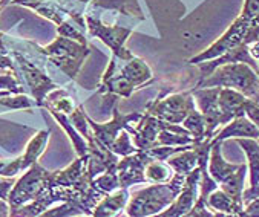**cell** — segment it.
I'll list each match as a JSON object with an SVG mask.
<instances>
[{"label":"cell","instance_id":"obj_1","mask_svg":"<svg viewBox=\"0 0 259 217\" xmlns=\"http://www.w3.org/2000/svg\"><path fill=\"white\" fill-rule=\"evenodd\" d=\"M256 40H259V0H245L241 16L213 44L190 59L189 65L213 60L236 46L250 44Z\"/></svg>","mask_w":259,"mask_h":217},{"label":"cell","instance_id":"obj_2","mask_svg":"<svg viewBox=\"0 0 259 217\" xmlns=\"http://www.w3.org/2000/svg\"><path fill=\"white\" fill-rule=\"evenodd\" d=\"M152 80L153 74L144 60L135 56L131 59H118L112 56L109 66L100 81L97 93H111L123 98H131L134 90L150 84Z\"/></svg>","mask_w":259,"mask_h":217},{"label":"cell","instance_id":"obj_3","mask_svg":"<svg viewBox=\"0 0 259 217\" xmlns=\"http://www.w3.org/2000/svg\"><path fill=\"white\" fill-rule=\"evenodd\" d=\"M187 175L175 173L174 178L161 184H149V187L134 193L127 202L126 214L132 217L155 215L169 208L186 184Z\"/></svg>","mask_w":259,"mask_h":217},{"label":"cell","instance_id":"obj_4","mask_svg":"<svg viewBox=\"0 0 259 217\" xmlns=\"http://www.w3.org/2000/svg\"><path fill=\"white\" fill-rule=\"evenodd\" d=\"M196 87H229L241 92L259 104V72L247 63H227L218 66L209 77L198 80Z\"/></svg>","mask_w":259,"mask_h":217},{"label":"cell","instance_id":"obj_5","mask_svg":"<svg viewBox=\"0 0 259 217\" xmlns=\"http://www.w3.org/2000/svg\"><path fill=\"white\" fill-rule=\"evenodd\" d=\"M43 56L54 65L60 72L68 75L71 80L75 78L80 68L83 66L86 57L91 53L88 44H83L77 40L59 35L48 46H40Z\"/></svg>","mask_w":259,"mask_h":217},{"label":"cell","instance_id":"obj_6","mask_svg":"<svg viewBox=\"0 0 259 217\" xmlns=\"http://www.w3.org/2000/svg\"><path fill=\"white\" fill-rule=\"evenodd\" d=\"M13 4L31 8L57 26L65 22H75L88 29L84 14L91 0H14Z\"/></svg>","mask_w":259,"mask_h":217},{"label":"cell","instance_id":"obj_7","mask_svg":"<svg viewBox=\"0 0 259 217\" xmlns=\"http://www.w3.org/2000/svg\"><path fill=\"white\" fill-rule=\"evenodd\" d=\"M8 49H10V56L14 57V62L19 66L22 77L25 78V84L29 87V92L35 101V105L43 107V102H45V98L48 96V93L59 87V84L46 72V66L53 65V63L46 59L43 62V65H38L34 62V59L28 52L17 50L16 47H13V49L8 47Z\"/></svg>","mask_w":259,"mask_h":217},{"label":"cell","instance_id":"obj_8","mask_svg":"<svg viewBox=\"0 0 259 217\" xmlns=\"http://www.w3.org/2000/svg\"><path fill=\"white\" fill-rule=\"evenodd\" d=\"M49 173L51 172L45 170L38 162H34L26 170V173L19 181H16L8 196V203L11 211L10 215H13L19 208L37 200L41 196V193L48 185Z\"/></svg>","mask_w":259,"mask_h":217},{"label":"cell","instance_id":"obj_9","mask_svg":"<svg viewBox=\"0 0 259 217\" xmlns=\"http://www.w3.org/2000/svg\"><path fill=\"white\" fill-rule=\"evenodd\" d=\"M86 19V26H88V34L91 37H97L100 38L105 44H108L112 50V56L118 57V59H131L134 57V53L126 49L124 43L127 40V37L131 35V32L135 29V23H129V25H121V23H105L101 22L97 16L86 13L84 14Z\"/></svg>","mask_w":259,"mask_h":217},{"label":"cell","instance_id":"obj_10","mask_svg":"<svg viewBox=\"0 0 259 217\" xmlns=\"http://www.w3.org/2000/svg\"><path fill=\"white\" fill-rule=\"evenodd\" d=\"M196 105L192 92H178L161 95L147 104L146 114H150L166 123L183 124L189 112Z\"/></svg>","mask_w":259,"mask_h":217},{"label":"cell","instance_id":"obj_11","mask_svg":"<svg viewBox=\"0 0 259 217\" xmlns=\"http://www.w3.org/2000/svg\"><path fill=\"white\" fill-rule=\"evenodd\" d=\"M196 107L204 117L205 121V138L213 139V136L218 133L217 130L224 124V118L221 114V108L218 104V93L220 87H193L190 89Z\"/></svg>","mask_w":259,"mask_h":217},{"label":"cell","instance_id":"obj_12","mask_svg":"<svg viewBox=\"0 0 259 217\" xmlns=\"http://www.w3.org/2000/svg\"><path fill=\"white\" fill-rule=\"evenodd\" d=\"M49 139V130L38 132L26 145V150L22 156L16 159H0V176L4 178H14L22 172H26L34 162L40 157V154L45 151V147Z\"/></svg>","mask_w":259,"mask_h":217},{"label":"cell","instance_id":"obj_13","mask_svg":"<svg viewBox=\"0 0 259 217\" xmlns=\"http://www.w3.org/2000/svg\"><path fill=\"white\" fill-rule=\"evenodd\" d=\"M112 114H114V118L111 121H108V123H103V124H98V123H95L94 120H91L88 117V123L91 126V130H92L94 138L101 145H105L109 150H111V145L114 144V141L117 139V136L120 135V132L123 129L131 127L134 123H138L141 120V117H143L138 112H134V114H121L118 111L117 104L112 107Z\"/></svg>","mask_w":259,"mask_h":217},{"label":"cell","instance_id":"obj_14","mask_svg":"<svg viewBox=\"0 0 259 217\" xmlns=\"http://www.w3.org/2000/svg\"><path fill=\"white\" fill-rule=\"evenodd\" d=\"M153 157L147 150H137L132 154L120 157L117 164V173L121 188H131L137 184H146L144 169Z\"/></svg>","mask_w":259,"mask_h":217},{"label":"cell","instance_id":"obj_15","mask_svg":"<svg viewBox=\"0 0 259 217\" xmlns=\"http://www.w3.org/2000/svg\"><path fill=\"white\" fill-rule=\"evenodd\" d=\"M199 184H201V169L199 166L192 170L187 178H186V184L181 190V193L178 194V197L175 199V202L166 208L163 212H160L158 215L161 217H181V215H187L190 212V209L193 208V205L198 200L199 196Z\"/></svg>","mask_w":259,"mask_h":217},{"label":"cell","instance_id":"obj_16","mask_svg":"<svg viewBox=\"0 0 259 217\" xmlns=\"http://www.w3.org/2000/svg\"><path fill=\"white\" fill-rule=\"evenodd\" d=\"M248 98L241 92L229 87H220L218 93V104L224 118V124H229L236 117L245 115V107L248 104Z\"/></svg>","mask_w":259,"mask_h":217},{"label":"cell","instance_id":"obj_17","mask_svg":"<svg viewBox=\"0 0 259 217\" xmlns=\"http://www.w3.org/2000/svg\"><path fill=\"white\" fill-rule=\"evenodd\" d=\"M232 138L233 139H238V138L259 139V129L247 115H241V117H236L235 120H232L229 124H226L223 127V130H220L213 136V141L224 142L226 139H232Z\"/></svg>","mask_w":259,"mask_h":217},{"label":"cell","instance_id":"obj_18","mask_svg":"<svg viewBox=\"0 0 259 217\" xmlns=\"http://www.w3.org/2000/svg\"><path fill=\"white\" fill-rule=\"evenodd\" d=\"M212 142L213 144H212L210 156H209V173L220 185L224 181H227L230 176H233L241 169V164H230V162H227L223 157V151H221L223 141L212 139Z\"/></svg>","mask_w":259,"mask_h":217},{"label":"cell","instance_id":"obj_19","mask_svg":"<svg viewBox=\"0 0 259 217\" xmlns=\"http://www.w3.org/2000/svg\"><path fill=\"white\" fill-rule=\"evenodd\" d=\"M129 199H131L129 188H118L117 191L105 196L100 200V203L94 209V215H98V217H112V215H117L123 209H126Z\"/></svg>","mask_w":259,"mask_h":217},{"label":"cell","instance_id":"obj_20","mask_svg":"<svg viewBox=\"0 0 259 217\" xmlns=\"http://www.w3.org/2000/svg\"><path fill=\"white\" fill-rule=\"evenodd\" d=\"M207 205L215 212V215H242V211H244V206L236 203L220 187L209 194Z\"/></svg>","mask_w":259,"mask_h":217},{"label":"cell","instance_id":"obj_21","mask_svg":"<svg viewBox=\"0 0 259 217\" xmlns=\"http://www.w3.org/2000/svg\"><path fill=\"white\" fill-rule=\"evenodd\" d=\"M236 142L247 156V169L250 176V187H256L259 182V139L238 138Z\"/></svg>","mask_w":259,"mask_h":217},{"label":"cell","instance_id":"obj_22","mask_svg":"<svg viewBox=\"0 0 259 217\" xmlns=\"http://www.w3.org/2000/svg\"><path fill=\"white\" fill-rule=\"evenodd\" d=\"M167 162H169V166L174 169L175 173L189 175L192 170H195L199 166V154H198L195 144L187 150L174 153L172 156L167 157Z\"/></svg>","mask_w":259,"mask_h":217},{"label":"cell","instance_id":"obj_23","mask_svg":"<svg viewBox=\"0 0 259 217\" xmlns=\"http://www.w3.org/2000/svg\"><path fill=\"white\" fill-rule=\"evenodd\" d=\"M175 172L169 166L167 160L161 159H152L144 169V178L146 184H161L167 182L174 178Z\"/></svg>","mask_w":259,"mask_h":217},{"label":"cell","instance_id":"obj_24","mask_svg":"<svg viewBox=\"0 0 259 217\" xmlns=\"http://www.w3.org/2000/svg\"><path fill=\"white\" fill-rule=\"evenodd\" d=\"M181 126H184L189 130V133L195 139V144L202 142V141L207 139L205 138V121H204V117H202V114L199 112V108L196 105L189 112V115L186 117V120L183 121Z\"/></svg>","mask_w":259,"mask_h":217},{"label":"cell","instance_id":"obj_25","mask_svg":"<svg viewBox=\"0 0 259 217\" xmlns=\"http://www.w3.org/2000/svg\"><path fill=\"white\" fill-rule=\"evenodd\" d=\"M137 150L138 148H137V145H135V142L132 139V135L129 133L127 129H123L120 132V135L117 136V139L114 141V144L111 145V151L115 153V154H118L120 157L127 156V154H132Z\"/></svg>","mask_w":259,"mask_h":217},{"label":"cell","instance_id":"obj_26","mask_svg":"<svg viewBox=\"0 0 259 217\" xmlns=\"http://www.w3.org/2000/svg\"><path fill=\"white\" fill-rule=\"evenodd\" d=\"M0 90H11L13 93H25V84L14 72L0 75Z\"/></svg>","mask_w":259,"mask_h":217},{"label":"cell","instance_id":"obj_27","mask_svg":"<svg viewBox=\"0 0 259 217\" xmlns=\"http://www.w3.org/2000/svg\"><path fill=\"white\" fill-rule=\"evenodd\" d=\"M245 115L256 124V127L259 129V104L254 101H248L247 107H245Z\"/></svg>","mask_w":259,"mask_h":217},{"label":"cell","instance_id":"obj_28","mask_svg":"<svg viewBox=\"0 0 259 217\" xmlns=\"http://www.w3.org/2000/svg\"><path fill=\"white\" fill-rule=\"evenodd\" d=\"M0 69H5V71H11L14 74L19 75V71H17V65L16 62L11 59V56H4V53H0ZM20 77V75H19Z\"/></svg>","mask_w":259,"mask_h":217},{"label":"cell","instance_id":"obj_29","mask_svg":"<svg viewBox=\"0 0 259 217\" xmlns=\"http://www.w3.org/2000/svg\"><path fill=\"white\" fill-rule=\"evenodd\" d=\"M242 215H257L259 217V197L250 200L248 203H245Z\"/></svg>","mask_w":259,"mask_h":217},{"label":"cell","instance_id":"obj_30","mask_svg":"<svg viewBox=\"0 0 259 217\" xmlns=\"http://www.w3.org/2000/svg\"><path fill=\"white\" fill-rule=\"evenodd\" d=\"M242 197H244V206H245V203H248L250 200L259 197V182H257L256 187H248L247 190H244V196H242Z\"/></svg>","mask_w":259,"mask_h":217},{"label":"cell","instance_id":"obj_31","mask_svg":"<svg viewBox=\"0 0 259 217\" xmlns=\"http://www.w3.org/2000/svg\"><path fill=\"white\" fill-rule=\"evenodd\" d=\"M248 50H250V56H251L256 62H259V40L250 43V44H248Z\"/></svg>","mask_w":259,"mask_h":217},{"label":"cell","instance_id":"obj_32","mask_svg":"<svg viewBox=\"0 0 259 217\" xmlns=\"http://www.w3.org/2000/svg\"><path fill=\"white\" fill-rule=\"evenodd\" d=\"M10 214H11V211H10L8 200L0 199V217H5V215H10Z\"/></svg>","mask_w":259,"mask_h":217},{"label":"cell","instance_id":"obj_33","mask_svg":"<svg viewBox=\"0 0 259 217\" xmlns=\"http://www.w3.org/2000/svg\"><path fill=\"white\" fill-rule=\"evenodd\" d=\"M0 53H4V56H8L10 53V49L5 43V38H4V34L0 32Z\"/></svg>","mask_w":259,"mask_h":217},{"label":"cell","instance_id":"obj_34","mask_svg":"<svg viewBox=\"0 0 259 217\" xmlns=\"http://www.w3.org/2000/svg\"><path fill=\"white\" fill-rule=\"evenodd\" d=\"M257 63H259V62H257Z\"/></svg>","mask_w":259,"mask_h":217}]
</instances>
